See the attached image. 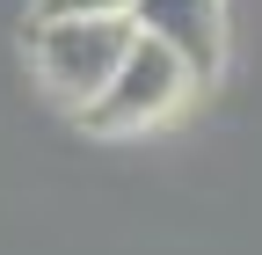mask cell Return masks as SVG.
<instances>
[{
    "label": "cell",
    "mask_w": 262,
    "mask_h": 255,
    "mask_svg": "<svg viewBox=\"0 0 262 255\" xmlns=\"http://www.w3.org/2000/svg\"><path fill=\"white\" fill-rule=\"evenodd\" d=\"M189 73L175 66L168 51H160L153 37H139L131 29V44L117 58V73L95 88V102H80L73 117L88 124V132H102V139H124V132H153V124H168L182 102H189Z\"/></svg>",
    "instance_id": "6da1fadb"
},
{
    "label": "cell",
    "mask_w": 262,
    "mask_h": 255,
    "mask_svg": "<svg viewBox=\"0 0 262 255\" xmlns=\"http://www.w3.org/2000/svg\"><path fill=\"white\" fill-rule=\"evenodd\" d=\"M124 44H131L124 15H66V22H37L29 58H37V80L51 88V102L80 110V102H95V88L117 73Z\"/></svg>",
    "instance_id": "7a4b0ae2"
},
{
    "label": "cell",
    "mask_w": 262,
    "mask_h": 255,
    "mask_svg": "<svg viewBox=\"0 0 262 255\" xmlns=\"http://www.w3.org/2000/svg\"><path fill=\"white\" fill-rule=\"evenodd\" d=\"M124 22L153 37L189 80H211L226 66V0H131Z\"/></svg>",
    "instance_id": "3957f363"
},
{
    "label": "cell",
    "mask_w": 262,
    "mask_h": 255,
    "mask_svg": "<svg viewBox=\"0 0 262 255\" xmlns=\"http://www.w3.org/2000/svg\"><path fill=\"white\" fill-rule=\"evenodd\" d=\"M66 15H131V0H37V22H66Z\"/></svg>",
    "instance_id": "277c9868"
}]
</instances>
